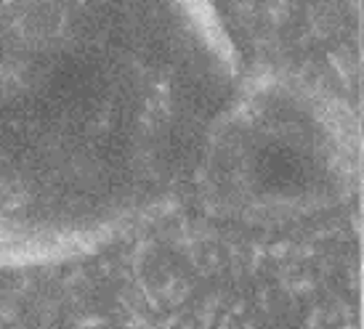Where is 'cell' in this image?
Masks as SVG:
<instances>
[{"mask_svg":"<svg viewBox=\"0 0 364 329\" xmlns=\"http://www.w3.org/2000/svg\"><path fill=\"white\" fill-rule=\"evenodd\" d=\"M240 64L210 0H0V210L91 200L77 141L131 197Z\"/></svg>","mask_w":364,"mask_h":329,"instance_id":"cell-1","label":"cell"},{"mask_svg":"<svg viewBox=\"0 0 364 329\" xmlns=\"http://www.w3.org/2000/svg\"><path fill=\"white\" fill-rule=\"evenodd\" d=\"M237 59L295 77L351 80L359 67L362 0H210Z\"/></svg>","mask_w":364,"mask_h":329,"instance_id":"cell-2","label":"cell"}]
</instances>
